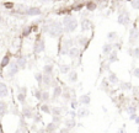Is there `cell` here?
<instances>
[{"mask_svg":"<svg viewBox=\"0 0 139 133\" xmlns=\"http://www.w3.org/2000/svg\"><path fill=\"white\" fill-rule=\"evenodd\" d=\"M44 30L49 33L51 37H53V38H57V37L62 36V33L64 31V28L62 27V25L59 24V22H57V21H52L51 25L49 26H46Z\"/></svg>","mask_w":139,"mask_h":133,"instance_id":"1","label":"cell"},{"mask_svg":"<svg viewBox=\"0 0 139 133\" xmlns=\"http://www.w3.org/2000/svg\"><path fill=\"white\" fill-rule=\"evenodd\" d=\"M64 30L65 32H74L78 27V21H76V18L75 17H71V16H68L64 18Z\"/></svg>","mask_w":139,"mask_h":133,"instance_id":"2","label":"cell"},{"mask_svg":"<svg viewBox=\"0 0 139 133\" xmlns=\"http://www.w3.org/2000/svg\"><path fill=\"white\" fill-rule=\"evenodd\" d=\"M138 38H139V30L134 27V28H132L129 31V43L130 44H134Z\"/></svg>","mask_w":139,"mask_h":133,"instance_id":"3","label":"cell"},{"mask_svg":"<svg viewBox=\"0 0 139 133\" xmlns=\"http://www.w3.org/2000/svg\"><path fill=\"white\" fill-rule=\"evenodd\" d=\"M118 22H120L121 25H128L129 24V15L128 12L123 11L120 14V16H118Z\"/></svg>","mask_w":139,"mask_h":133,"instance_id":"4","label":"cell"},{"mask_svg":"<svg viewBox=\"0 0 139 133\" xmlns=\"http://www.w3.org/2000/svg\"><path fill=\"white\" fill-rule=\"evenodd\" d=\"M44 51V41L41 38H37L36 44H35V52L36 53H41Z\"/></svg>","mask_w":139,"mask_h":133,"instance_id":"5","label":"cell"},{"mask_svg":"<svg viewBox=\"0 0 139 133\" xmlns=\"http://www.w3.org/2000/svg\"><path fill=\"white\" fill-rule=\"evenodd\" d=\"M18 65H17V63H15V62H12L10 65H9V70H8V75L11 78V77H14V75L18 71Z\"/></svg>","mask_w":139,"mask_h":133,"instance_id":"6","label":"cell"},{"mask_svg":"<svg viewBox=\"0 0 139 133\" xmlns=\"http://www.w3.org/2000/svg\"><path fill=\"white\" fill-rule=\"evenodd\" d=\"M26 14H28V15H31V16H36V15H39V14H41V9L32 6V8H28V9L26 10Z\"/></svg>","mask_w":139,"mask_h":133,"instance_id":"7","label":"cell"},{"mask_svg":"<svg viewBox=\"0 0 139 133\" xmlns=\"http://www.w3.org/2000/svg\"><path fill=\"white\" fill-rule=\"evenodd\" d=\"M71 46H73V40H71V38H65V40H64V43H63V47H64L63 53H67L68 49L71 48Z\"/></svg>","mask_w":139,"mask_h":133,"instance_id":"8","label":"cell"},{"mask_svg":"<svg viewBox=\"0 0 139 133\" xmlns=\"http://www.w3.org/2000/svg\"><path fill=\"white\" fill-rule=\"evenodd\" d=\"M8 94H9V91H8V86H6L4 83H0V98H5V96H8Z\"/></svg>","mask_w":139,"mask_h":133,"instance_id":"9","label":"cell"},{"mask_svg":"<svg viewBox=\"0 0 139 133\" xmlns=\"http://www.w3.org/2000/svg\"><path fill=\"white\" fill-rule=\"evenodd\" d=\"M80 53V49L76 48V47H71L69 51H68V54L70 58H75V57H78V54Z\"/></svg>","mask_w":139,"mask_h":133,"instance_id":"10","label":"cell"},{"mask_svg":"<svg viewBox=\"0 0 139 133\" xmlns=\"http://www.w3.org/2000/svg\"><path fill=\"white\" fill-rule=\"evenodd\" d=\"M81 28H83L84 31L90 30V28H91V22H90V20H87V18L83 20V21H81Z\"/></svg>","mask_w":139,"mask_h":133,"instance_id":"11","label":"cell"},{"mask_svg":"<svg viewBox=\"0 0 139 133\" xmlns=\"http://www.w3.org/2000/svg\"><path fill=\"white\" fill-rule=\"evenodd\" d=\"M17 65H18V68H21V69H24L25 67H26V58L25 57H20V58L17 59Z\"/></svg>","mask_w":139,"mask_h":133,"instance_id":"12","label":"cell"},{"mask_svg":"<svg viewBox=\"0 0 139 133\" xmlns=\"http://www.w3.org/2000/svg\"><path fill=\"white\" fill-rule=\"evenodd\" d=\"M68 80H69L70 83H75V81L78 80V74H76V71H70V73H69Z\"/></svg>","mask_w":139,"mask_h":133,"instance_id":"13","label":"cell"},{"mask_svg":"<svg viewBox=\"0 0 139 133\" xmlns=\"http://www.w3.org/2000/svg\"><path fill=\"white\" fill-rule=\"evenodd\" d=\"M9 63H10V57H9V55H4L3 59H1V62H0V67H1V68H5Z\"/></svg>","mask_w":139,"mask_h":133,"instance_id":"14","label":"cell"},{"mask_svg":"<svg viewBox=\"0 0 139 133\" xmlns=\"http://www.w3.org/2000/svg\"><path fill=\"white\" fill-rule=\"evenodd\" d=\"M42 81L46 85H51L52 84V77H51V74H46L44 77H43V79H42Z\"/></svg>","mask_w":139,"mask_h":133,"instance_id":"15","label":"cell"},{"mask_svg":"<svg viewBox=\"0 0 139 133\" xmlns=\"http://www.w3.org/2000/svg\"><path fill=\"white\" fill-rule=\"evenodd\" d=\"M80 104H84V105L90 104V96L89 95H83V96H80Z\"/></svg>","mask_w":139,"mask_h":133,"instance_id":"16","label":"cell"},{"mask_svg":"<svg viewBox=\"0 0 139 133\" xmlns=\"http://www.w3.org/2000/svg\"><path fill=\"white\" fill-rule=\"evenodd\" d=\"M25 96H26V95H25V89H22V92L20 91V92H18V95H17L18 101H20V102H25Z\"/></svg>","mask_w":139,"mask_h":133,"instance_id":"17","label":"cell"},{"mask_svg":"<svg viewBox=\"0 0 139 133\" xmlns=\"http://www.w3.org/2000/svg\"><path fill=\"white\" fill-rule=\"evenodd\" d=\"M78 115H79V117H85V116L89 115V111L86 108H80L79 112H78Z\"/></svg>","mask_w":139,"mask_h":133,"instance_id":"18","label":"cell"},{"mask_svg":"<svg viewBox=\"0 0 139 133\" xmlns=\"http://www.w3.org/2000/svg\"><path fill=\"white\" fill-rule=\"evenodd\" d=\"M6 104L4 102V101H0V116L3 115V113H5L6 112Z\"/></svg>","mask_w":139,"mask_h":133,"instance_id":"19","label":"cell"},{"mask_svg":"<svg viewBox=\"0 0 139 133\" xmlns=\"http://www.w3.org/2000/svg\"><path fill=\"white\" fill-rule=\"evenodd\" d=\"M112 47H113L112 44H105L104 46V53L105 54H110L112 52Z\"/></svg>","mask_w":139,"mask_h":133,"instance_id":"20","label":"cell"},{"mask_svg":"<svg viewBox=\"0 0 139 133\" xmlns=\"http://www.w3.org/2000/svg\"><path fill=\"white\" fill-rule=\"evenodd\" d=\"M44 74H52V71H53V65L52 64H47V65H44Z\"/></svg>","mask_w":139,"mask_h":133,"instance_id":"21","label":"cell"},{"mask_svg":"<svg viewBox=\"0 0 139 133\" xmlns=\"http://www.w3.org/2000/svg\"><path fill=\"white\" fill-rule=\"evenodd\" d=\"M61 94H62L61 86H55V88H54V92H53V96H54V98H58V96H61Z\"/></svg>","mask_w":139,"mask_h":133,"instance_id":"22","label":"cell"},{"mask_svg":"<svg viewBox=\"0 0 139 133\" xmlns=\"http://www.w3.org/2000/svg\"><path fill=\"white\" fill-rule=\"evenodd\" d=\"M48 99H49V94H48L47 91L41 92V99H39V100H42V101H47Z\"/></svg>","mask_w":139,"mask_h":133,"instance_id":"23","label":"cell"},{"mask_svg":"<svg viewBox=\"0 0 139 133\" xmlns=\"http://www.w3.org/2000/svg\"><path fill=\"white\" fill-rule=\"evenodd\" d=\"M107 38H108L110 41H114V40L117 38V33H116V32H110V33L107 35Z\"/></svg>","mask_w":139,"mask_h":133,"instance_id":"24","label":"cell"},{"mask_svg":"<svg viewBox=\"0 0 139 133\" xmlns=\"http://www.w3.org/2000/svg\"><path fill=\"white\" fill-rule=\"evenodd\" d=\"M35 79L37 80V83H38V84H41V83H42V79H43L42 74H41V73H36V75H35Z\"/></svg>","mask_w":139,"mask_h":133,"instance_id":"25","label":"cell"},{"mask_svg":"<svg viewBox=\"0 0 139 133\" xmlns=\"http://www.w3.org/2000/svg\"><path fill=\"white\" fill-rule=\"evenodd\" d=\"M31 31H32V28H31V26H27L25 30H24V32H22V36L24 37H27L30 33H31Z\"/></svg>","mask_w":139,"mask_h":133,"instance_id":"26","label":"cell"},{"mask_svg":"<svg viewBox=\"0 0 139 133\" xmlns=\"http://www.w3.org/2000/svg\"><path fill=\"white\" fill-rule=\"evenodd\" d=\"M129 53H132V55H133V57H135V58H139V47H135L133 52H132V51H129Z\"/></svg>","mask_w":139,"mask_h":133,"instance_id":"27","label":"cell"},{"mask_svg":"<svg viewBox=\"0 0 139 133\" xmlns=\"http://www.w3.org/2000/svg\"><path fill=\"white\" fill-rule=\"evenodd\" d=\"M108 80L111 83H118V78L116 77L114 74H110V77H108Z\"/></svg>","mask_w":139,"mask_h":133,"instance_id":"28","label":"cell"},{"mask_svg":"<svg viewBox=\"0 0 139 133\" xmlns=\"http://www.w3.org/2000/svg\"><path fill=\"white\" fill-rule=\"evenodd\" d=\"M121 85H122L121 88H122L123 90H130V88H132V84H130V83H122Z\"/></svg>","mask_w":139,"mask_h":133,"instance_id":"29","label":"cell"},{"mask_svg":"<svg viewBox=\"0 0 139 133\" xmlns=\"http://www.w3.org/2000/svg\"><path fill=\"white\" fill-rule=\"evenodd\" d=\"M61 73H68L69 70H70V67L69 65H61Z\"/></svg>","mask_w":139,"mask_h":133,"instance_id":"30","label":"cell"},{"mask_svg":"<svg viewBox=\"0 0 139 133\" xmlns=\"http://www.w3.org/2000/svg\"><path fill=\"white\" fill-rule=\"evenodd\" d=\"M51 111H52V113H53V115H55V116H57V115H59V113L62 112V110L59 108V107H53Z\"/></svg>","mask_w":139,"mask_h":133,"instance_id":"31","label":"cell"},{"mask_svg":"<svg viewBox=\"0 0 139 133\" xmlns=\"http://www.w3.org/2000/svg\"><path fill=\"white\" fill-rule=\"evenodd\" d=\"M86 6H87V9H89L90 11H92V10H95V9H96V4H95V3H92V1H91V3H87V5H86Z\"/></svg>","mask_w":139,"mask_h":133,"instance_id":"32","label":"cell"},{"mask_svg":"<svg viewBox=\"0 0 139 133\" xmlns=\"http://www.w3.org/2000/svg\"><path fill=\"white\" fill-rule=\"evenodd\" d=\"M132 8L133 9H139V0H132Z\"/></svg>","mask_w":139,"mask_h":133,"instance_id":"33","label":"cell"},{"mask_svg":"<svg viewBox=\"0 0 139 133\" xmlns=\"http://www.w3.org/2000/svg\"><path fill=\"white\" fill-rule=\"evenodd\" d=\"M24 115L26 116V117H31V111H30V108H24Z\"/></svg>","mask_w":139,"mask_h":133,"instance_id":"34","label":"cell"},{"mask_svg":"<svg viewBox=\"0 0 139 133\" xmlns=\"http://www.w3.org/2000/svg\"><path fill=\"white\" fill-rule=\"evenodd\" d=\"M79 43H80L81 46H85V44L87 43V38H85V37H83V38H80V40H79Z\"/></svg>","mask_w":139,"mask_h":133,"instance_id":"35","label":"cell"},{"mask_svg":"<svg viewBox=\"0 0 139 133\" xmlns=\"http://www.w3.org/2000/svg\"><path fill=\"white\" fill-rule=\"evenodd\" d=\"M114 61H117V58H116V52H113V53L111 54V57H110V62H114Z\"/></svg>","mask_w":139,"mask_h":133,"instance_id":"36","label":"cell"},{"mask_svg":"<svg viewBox=\"0 0 139 133\" xmlns=\"http://www.w3.org/2000/svg\"><path fill=\"white\" fill-rule=\"evenodd\" d=\"M4 6H5L6 9H12V8H14V4H12V3H4Z\"/></svg>","mask_w":139,"mask_h":133,"instance_id":"37","label":"cell"},{"mask_svg":"<svg viewBox=\"0 0 139 133\" xmlns=\"http://www.w3.org/2000/svg\"><path fill=\"white\" fill-rule=\"evenodd\" d=\"M41 110H42V111H44V112H48V113L51 112V110L48 108V106H47V105H43V106H41Z\"/></svg>","mask_w":139,"mask_h":133,"instance_id":"38","label":"cell"},{"mask_svg":"<svg viewBox=\"0 0 139 133\" xmlns=\"http://www.w3.org/2000/svg\"><path fill=\"white\" fill-rule=\"evenodd\" d=\"M133 75L135 78H139V68H135L134 69V71H133Z\"/></svg>","mask_w":139,"mask_h":133,"instance_id":"39","label":"cell"},{"mask_svg":"<svg viewBox=\"0 0 139 133\" xmlns=\"http://www.w3.org/2000/svg\"><path fill=\"white\" fill-rule=\"evenodd\" d=\"M74 124H75L74 121H68L67 122V127H74Z\"/></svg>","mask_w":139,"mask_h":133,"instance_id":"40","label":"cell"},{"mask_svg":"<svg viewBox=\"0 0 139 133\" xmlns=\"http://www.w3.org/2000/svg\"><path fill=\"white\" fill-rule=\"evenodd\" d=\"M54 128H55V126H54L53 123H52V124H49V127H48V132H52Z\"/></svg>","mask_w":139,"mask_h":133,"instance_id":"41","label":"cell"},{"mask_svg":"<svg viewBox=\"0 0 139 133\" xmlns=\"http://www.w3.org/2000/svg\"><path fill=\"white\" fill-rule=\"evenodd\" d=\"M134 111H135V107H129L128 108V112H130V113H133Z\"/></svg>","mask_w":139,"mask_h":133,"instance_id":"42","label":"cell"},{"mask_svg":"<svg viewBox=\"0 0 139 133\" xmlns=\"http://www.w3.org/2000/svg\"><path fill=\"white\" fill-rule=\"evenodd\" d=\"M81 8H83V5H81V4H80V5H78V6H76V8H75V10H80V9H81Z\"/></svg>","mask_w":139,"mask_h":133,"instance_id":"43","label":"cell"},{"mask_svg":"<svg viewBox=\"0 0 139 133\" xmlns=\"http://www.w3.org/2000/svg\"><path fill=\"white\" fill-rule=\"evenodd\" d=\"M47 1H49V0H41V3H47Z\"/></svg>","mask_w":139,"mask_h":133,"instance_id":"44","label":"cell"},{"mask_svg":"<svg viewBox=\"0 0 139 133\" xmlns=\"http://www.w3.org/2000/svg\"><path fill=\"white\" fill-rule=\"evenodd\" d=\"M3 22V17H1V15H0V24Z\"/></svg>","mask_w":139,"mask_h":133,"instance_id":"45","label":"cell"},{"mask_svg":"<svg viewBox=\"0 0 139 133\" xmlns=\"http://www.w3.org/2000/svg\"><path fill=\"white\" fill-rule=\"evenodd\" d=\"M0 47H1V40H0Z\"/></svg>","mask_w":139,"mask_h":133,"instance_id":"46","label":"cell"},{"mask_svg":"<svg viewBox=\"0 0 139 133\" xmlns=\"http://www.w3.org/2000/svg\"><path fill=\"white\" fill-rule=\"evenodd\" d=\"M128 1H132V0H128Z\"/></svg>","mask_w":139,"mask_h":133,"instance_id":"47","label":"cell"}]
</instances>
